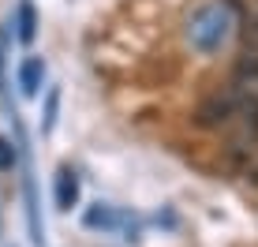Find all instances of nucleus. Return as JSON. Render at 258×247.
Instances as JSON below:
<instances>
[{"label": "nucleus", "instance_id": "39448f33", "mask_svg": "<svg viewBox=\"0 0 258 247\" xmlns=\"http://www.w3.org/2000/svg\"><path fill=\"white\" fill-rule=\"evenodd\" d=\"M15 165H19V146L8 135H0V172H12Z\"/></svg>", "mask_w": 258, "mask_h": 247}, {"label": "nucleus", "instance_id": "f03ea898", "mask_svg": "<svg viewBox=\"0 0 258 247\" xmlns=\"http://www.w3.org/2000/svg\"><path fill=\"white\" fill-rule=\"evenodd\" d=\"M41 83H45V60H41V56H26L19 64V86H23V94H26V98H38Z\"/></svg>", "mask_w": 258, "mask_h": 247}, {"label": "nucleus", "instance_id": "20e7f679", "mask_svg": "<svg viewBox=\"0 0 258 247\" xmlns=\"http://www.w3.org/2000/svg\"><path fill=\"white\" fill-rule=\"evenodd\" d=\"M86 228H116V221H120V214L112 206H105V202H94L90 210H86Z\"/></svg>", "mask_w": 258, "mask_h": 247}, {"label": "nucleus", "instance_id": "0eeeda50", "mask_svg": "<svg viewBox=\"0 0 258 247\" xmlns=\"http://www.w3.org/2000/svg\"><path fill=\"white\" fill-rule=\"evenodd\" d=\"M0 236H4V217H0Z\"/></svg>", "mask_w": 258, "mask_h": 247}, {"label": "nucleus", "instance_id": "7ed1b4c3", "mask_svg": "<svg viewBox=\"0 0 258 247\" xmlns=\"http://www.w3.org/2000/svg\"><path fill=\"white\" fill-rule=\"evenodd\" d=\"M15 38L23 41V45H30L34 34H38V12H34L30 0H19V8H15Z\"/></svg>", "mask_w": 258, "mask_h": 247}, {"label": "nucleus", "instance_id": "f257e3e1", "mask_svg": "<svg viewBox=\"0 0 258 247\" xmlns=\"http://www.w3.org/2000/svg\"><path fill=\"white\" fill-rule=\"evenodd\" d=\"M79 191H83V183H79V172L71 169V165H60L56 169V180H52V199H56V210H68L79 206Z\"/></svg>", "mask_w": 258, "mask_h": 247}, {"label": "nucleus", "instance_id": "423d86ee", "mask_svg": "<svg viewBox=\"0 0 258 247\" xmlns=\"http://www.w3.org/2000/svg\"><path fill=\"white\" fill-rule=\"evenodd\" d=\"M56 105H60V90H49V98H45V124H41L45 135L56 128Z\"/></svg>", "mask_w": 258, "mask_h": 247}]
</instances>
